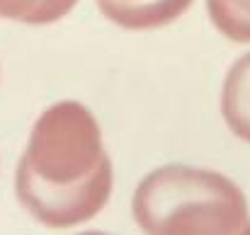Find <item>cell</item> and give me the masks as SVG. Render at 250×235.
Wrapping results in <instances>:
<instances>
[{"label": "cell", "instance_id": "cell-1", "mask_svg": "<svg viewBox=\"0 0 250 235\" xmlns=\"http://www.w3.org/2000/svg\"><path fill=\"white\" fill-rule=\"evenodd\" d=\"M112 179V162L92 112L81 102H59L37 119L17 165L15 189L34 221L73 228L107 206Z\"/></svg>", "mask_w": 250, "mask_h": 235}, {"label": "cell", "instance_id": "cell-2", "mask_svg": "<svg viewBox=\"0 0 250 235\" xmlns=\"http://www.w3.org/2000/svg\"><path fill=\"white\" fill-rule=\"evenodd\" d=\"M141 231L153 235L250 233L246 194L214 170L166 165L141 179L131 201Z\"/></svg>", "mask_w": 250, "mask_h": 235}, {"label": "cell", "instance_id": "cell-3", "mask_svg": "<svg viewBox=\"0 0 250 235\" xmlns=\"http://www.w3.org/2000/svg\"><path fill=\"white\" fill-rule=\"evenodd\" d=\"M192 0H97L100 12L131 32L158 29L180 20L189 10Z\"/></svg>", "mask_w": 250, "mask_h": 235}, {"label": "cell", "instance_id": "cell-4", "mask_svg": "<svg viewBox=\"0 0 250 235\" xmlns=\"http://www.w3.org/2000/svg\"><path fill=\"white\" fill-rule=\"evenodd\" d=\"M221 114L229 129L250 143V54L241 56L224 80Z\"/></svg>", "mask_w": 250, "mask_h": 235}, {"label": "cell", "instance_id": "cell-5", "mask_svg": "<svg viewBox=\"0 0 250 235\" xmlns=\"http://www.w3.org/2000/svg\"><path fill=\"white\" fill-rule=\"evenodd\" d=\"M78 0H0V17L24 24H51L66 17Z\"/></svg>", "mask_w": 250, "mask_h": 235}, {"label": "cell", "instance_id": "cell-6", "mask_svg": "<svg viewBox=\"0 0 250 235\" xmlns=\"http://www.w3.org/2000/svg\"><path fill=\"white\" fill-rule=\"evenodd\" d=\"M214 27L236 44H250V0H207Z\"/></svg>", "mask_w": 250, "mask_h": 235}]
</instances>
